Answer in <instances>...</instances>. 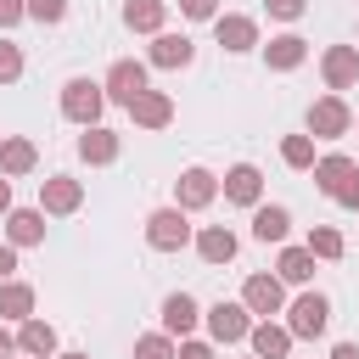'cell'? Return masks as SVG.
Instances as JSON below:
<instances>
[{
    "label": "cell",
    "mask_w": 359,
    "mask_h": 359,
    "mask_svg": "<svg viewBox=\"0 0 359 359\" xmlns=\"http://www.w3.org/2000/svg\"><path fill=\"white\" fill-rule=\"evenodd\" d=\"M309 252H320V258H337V252H342V236H337V230H314V236H309Z\"/></svg>",
    "instance_id": "cell-29"
},
{
    "label": "cell",
    "mask_w": 359,
    "mask_h": 359,
    "mask_svg": "<svg viewBox=\"0 0 359 359\" xmlns=\"http://www.w3.org/2000/svg\"><path fill=\"white\" fill-rule=\"evenodd\" d=\"M0 309H6V314H28V309H34V292H28V286H6V292H0Z\"/></svg>",
    "instance_id": "cell-28"
},
{
    "label": "cell",
    "mask_w": 359,
    "mask_h": 359,
    "mask_svg": "<svg viewBox=\"0 0 359 359\" xmlns=\"http://www.w3.org/2000/svg\"><path fill=\"white\" fill-rule=\"evenodd\" d=\"M185 17H213V0H185Z\"/></svg>",
    "instance_id": "cell-36"
},
{
    "label": "cell",
    "mask_w": 359,
    "mask_h": 359,
    "mask_svg": "<svg viewBox=\"0 0 359 359\" xmlns=\"http://www.w3.org/2000/svg\"><path fill=\"white\" fill-rule=\"evenodd\" d=\"M325 79H331L337 90H342V84H353V79H359V56H353L348 45H337V50L325 56Z\"/></svg>",
    "instance_id": "cell-11"
},
{
    "label": "cell",
    "mask_w": 359,
    "mask_h": 359,
    "mask_svg": "<svg viewBox=\"0 0 359 359\" xmlns=\"http://www.w3.org/2000/svg\"><path fill=\"white\" fill-rule=\"evenodd\" d=\"M6 353H11V337H6V331H0V359H6Z\"/></svg>",
    "instance_id": "cell-40"
},
{
    "label": "cell",
    "mask_w": 359,
    "mask_h": 359,
    "mask_svg": "<svg viewBox=\"0 0 359 359\" xmlns=\"http://www.w3.org/2000/svg\"><path fill=\"white\" fill-rule=\"evenodd\" d=\"M22 11H28V6H22V0H0V22H17V17H22Z\"/></svg>",
    "instance_id": "cell-35"
},
{
    "label": "cell",
    "mask_w": 359,
    "mask_h": 359,
    "mask_svg": "<svg viewBox=\"0 0 359 359\" xmlns=\"http://www.w3.org/2000/svg\"><path fill=\"white\" fill-rule=\"evenodd\" d=\"M22 73V56H17V45H0V79H17Z\"/></svg>",
    "instance_id": "cell-32"
},
{
    "label": "cell",
    "mask_w": 359,
    "mask_h": 359,
    "mask_svg": "<svg viewBox=\"0 0 359 359\" xmlns=\"http://www.w3.org/2000/svg\"><path fill=\"white\" fill-rule=\"evenodd\" d=\"M348 174H353V163H348V157H325V163L314 168V180H320V191H325V196H337Z\"/></svg>",
    "instance_id": "cell-15"
},
{
    "label": "cell",
    "mask_w": 359,
    "mask_h": 359,
    "mask_svg": "<svg viewBox=\"0 0 359 359\" xmlns=\"http://www.w3.org/2000/svg\"><path fill=\"white\" fill-rule=\"evenodd\" d=\"M331 359H359V348H353V342H342V348H337Z\"/></svg>",
    "instance_id": "cell-38"
},
{
    "label": "cell",
    "mask_w": 359,
    "mask_h": 359,
    "mask_svg": "<svg viewBox=\"0 0 359 359\" xmlns=\"http://www.w3.org/2000/svg\"><path fill=\"white\" fill-rule=\"evenodd\" d=\"M286 342H292V331H275V325H258V331H252L258 359H280V353H286Z\"/></svg>",
    "instance_id": "cell-19"
},
{
    "label": "cell",
    "mask_w": 359,
    "mask_h": 359,
    "mask_svg": "<svg viewBox=\"0 0 359 359\" xmlns=\"http://www.w3.org/2000/svg\"><path fill=\"white\" fill-rule=\"evenodd\" d=\"M0 163H6L11 174H22V168H34V146H28V140H6V146H0Z\"/></svg>",
    "instance_id": "cell-23"
},
{
    "label": "cell",
    "mask_w": 359,
    "mask_h": 359,
    "mask_svg": "<svg viewBox=\"0 0 359 359\" xmlns=\"http://www.w3.org/2000/svg\"><path fill=\"white\" fill-rule=\"evenodd\" d=\"M62 359H84V353H62Z\"/></svg>",
    "instance_id": "cell-42"
},
{
    "label": "cell",
    "mask_w": 359,
    "mask_h": 359,
    "mask_svg": "<svg viewBox=\"0 0 359 359\" xmlns=\"http://www.w3.org/2000/svg\"><path fill=\"white\" fill-rule=\"evenodd\" d=\"M129 112H135V123H146V129H157V123H168V112H174V107H168V95H157V90H146V95H135V107H129Z\"/></svg>",
    "instance_id": "cell-6"
},
{
    "label": "cell",
    "mask_w": 359,
    "mask_h": 359,
    "mask_svg": "<svg viewBox=\"0 0 359 359\" xmlns=\"http://www.w3.org/2000/svg\"><path fill=\"white\" fill-rule=\"evenodd\" d=\"M269 11H275V17H297V11H303V0H269Z\"/></svg>",
    "instance_id": "cell-34"
},
{
    "label": "cell",
    "mask_w": 359,
    "mask_h": 359,
    "mask_svg": "<svg viewBox=\"0 0 359 359\" xmlns=\"http://www.w3.org/2000/svg\"><path fill=\"white\" fill-rule=\"evenodd\" d=\"M11 264H17V258H11V247H0V275H6Z\"/></svg>",
    "instance_id": "cell-39"
},
{
    "label": "cell",
    "mask_w": 359,
    "mask_h": 359,
    "mask_svg": "<svg viewBox=\"0 0 359 359\" xmlns=\"http://www.w3.org/2000/svg\"><path fill=\"white\" fill-rule=\"evenodd\" d=\"M79 151H84L90 163H112V157H118V140H112L107 129H90V135L79 140Z\"/></svg>",
    "instance_id": "cell-18"
},
{
    "label": "cell",
    "mask_w": 359,
    "mask_h": 359,
    "mask_svg": "<svg viewBox=\"0 0 359 359\" xmlns=\"http://www.w3.org/2000/svg\"><path fill=\"white\" fill-rule=\"evenodd\" d=\"M219 45L224 50H247L252 45V22L247 17H219Z\"/></svg>",
    "instance_id": "cell-13"
},
{
    "label": "cell",
    "mask_w": 359,
    "mask_h": 359,
    "mask_svg": "<svg viewBox=\"0 0 359 359\" xmlns=\"http://www.w3.org/2000/svg\"><path fill=\"white\" fill-rule=\"evenodd\" d=\"M269 62H275V67H297V62H303V39H297V34L275 39V45H269Z\"/></svg>",
    "instance_id": "cell-22"
},
{
    "label": "cell",
    "mask_w": 359,
    "mask_h": 359,
    "mask_svg": "<svg viewBox=\"0 0 359 359\" xmlns=\"http://www.w3.org/2000/svg\"><path fill=\"white\" fill-rule=\"evenodd\" d=\"M208 325H213V337H219V342L247 337V314H241L236 303H213V309H208Z\"/></svg>",
    "instance_id": "cell-5"
},
{
    "label": "cell",
    "mask_w": 359,
    "mask_h": 359,
    "mask_svg": "<svg viewBox=\"0 0 359 359\" xmlns=\"http://www.w3.org/2000/svg\"><path fill=\"white\" fill-rule=\"evenodd\" d=\"M180 359H213V353H208L202 342H185V348H180Z\"/></svg>",
    "instance_id": "cell-37"
},
{
    "label": "cell",
    "mask_w": 359,
    "mask_h": 359,
    "mask_svg": "<svg viewBox=\"0 0 359 359\" xmlns=\"http://www.w3.org/2000/svg\"><path fill=\"white\" fill-rule=\"evenodd\" d=\"M286 224H292L286 208H258V213H252V236H258V241H280Z\"/></svg>",
    "instance_id": "cell-12"
},
{
    "label": "cell",
    "mask_w": 359,
    "mask_h": 359,
    "mask_svg": "<svg viewBox=\"0 0 359 359\" xmlns=\"http://www.w3.org/2000/svg\"><path fill=\"white\" fill-rule=\"evenodd\" d=\"M107 90H112V101L135 107V95H146V67H140V62H118V67L107 73Z\"/></svg>",
    "instance_id": "cell-3"
},
{
    "label": "cell",
    "mask_w": 359,
    "mask_h": 359,
    "mask_svg": "<svg viewBox=\"0 0 359 359\" xmlns=\"http://www.w3.org/2000/svg\"><path fill=\"white\" fill-rule=\"evenodd\" d=\"M123 17H129V28H157V22H163V6H157V0H129Z\"/></svg>",
    "instance_id": "cell-24"
},
{
    "label": "cell",
    "mask_w": 359,
    "mask_h": 359,
    "mask_svg": "<svg viewBox=\"0 0 359 359\" xmlns=\"http://www.w3.org/2000/svg\"><path fill=\"white\" fill-rule=\"evenodd\" d=\"M146 236H151V247H185V236H191V224H185V213L180 208H163V213H151L146 219Z\"/></svg>",
    "instance_id": "cell-1"
},
{
    "label": "cell",
    "mask_w": 359,
    "mask_h": 359,
    "mask_svg": "<svg viewBox=\"0 0 359 359\" xmlns=\"http://www.w3.org/2000/svg\"><path fill=\"white\" fill-rule=\"evenodd\" d=\"M320 331H325V297L309 292L292 303V337H320Z\"/></svg>",
    "instance_id": "cell-4"
},
{
    "label": "cell",
    "mask_w": 359,
    "mask_h": 359,
    "mask_svg": "<svg viewBox=\"0 0 359 359\" xmlns=\"http://www.w3.org/2000/svg\"><path fill=\"white\" fill-rule=\"evenodd\" d=\"M196 252H202L208 264H230V258H236V236H230V230H202V236H196Z\"/></svg>",
    "instance_id": "cell-9"
},
{
    "label": "cell",
    "mask_w": 359,
    "mask_h": 359,
    "mask_svg": "<svg viewBox=\"0 0 359 359\" xmlns=\"http://www.w3.org/2000/svg\"><path fill=\"white\" fill-rule=\"evenodd\" d=\"M45 208H56V213L79 208V185H73V180H50V185H45Z\"/></svg>",
    "instance_id": "cell-20"
},
{
    "label": "cell",
    "mask_w": 359,
    "mask_h": 359,
    "mask_svg": "<svg viewBox=\"0 0 359 359\" xmlns=\"http://www.w3.org/2000/svg\"><path fill=\"white\" fill-rule=\"evenodd\" d=\"M62 112H67V118H79V123H95V112H101V84L73 79V84H67V95H62Z\"/></svg>",
    "instance_id": "cell-2"
},
{
    "label": "cell",
    "mask_w": 359,
    "mask_h": 359,
    "mask_svg": "<svg viewBox=\"0 0 359 359\" xmlns=\"http://www.w3.org/2000/svg\"><path fill=\"white\" fill-rule=\"evenodd\" d=\"M6 202H11V191H6V180H0V208H6Z\"/></svg>",
    "instance_id": "cell-41"
},
{
    "label": "cell",
    "mask_w": 359,
    "mask_h": 359,
    "mask_svg": "<svg viewBox=\"0 0 359 359\" xmlns=\"http://www.w3.org/2000/svg\"><path fill=\"white\" fill-rule=\"evenodd\" d=\"M337 202H348V208H359V174H348V180H342V191H337Z\"/></svg>",
    "instance_id": "cell-33"
},
{
    "label": "cell",
    "mask_w": 359,
    "mask_h": 359,
    "mask_svg": "<svg viewBox=\"0 0 359 359\" xmlns=\"http://www.w3.org/2000/svg\"><path fill=\"white\" fill-rule=\"evenodd\" d=\"M22 348H28V353H50V348H56V331H50V325H39V320H34V325H22Z\"/></svg>",
    "instance_id": "cell-25"
},
{
    "label": "cell",
    "mask_w": 359,
    "mask_h": 359,
    "mask_svg": "<svg viewBox=\"0 0 359 359\" xmlns=\"http://www.w3.org/2000/svg\"><path fill=\"white\" fill-rule=\"evenodd\" d=\"M135 359H174V348H168L163 337H146V342L135 348Z\"/></svg>",
    "instance_id": "cell-30"
},
{
    "label": "cell",
    "mask_w": 359,
    "mask_h": 359,
    "mask_svg": "<svg viewBox=\"0 0 359 359\" xmlns=\"http://www.w3.org/2000/svg\"><path fill=\"white\" fill-rule=\"evenodd\" d=\"M28 11H34L39 22H56V17L67 11V6H62V0H28Z\"/></svg>",
    "instance_id": "cell-31"
},
{
    "label": "cell",
    "mask_w": 359,
    "mask_h": 359,
    "mask_svg": "<svg viewBox=\"0 0 359 359\" xmlns=\"http://www.w3.org/2000/svg\"><path fill=\"white\" fill-rule=\"evenodd\" d=\"M247 309H258V314H275V309H280V280H269V275H252V280H247Z\"/></svg>",
    "instance_id": "cell-10"
},
{
    "label": "cell",
    "mask_w": 359,
    "mask_h": 359,
    "mask_svg": "<svg viewBox=\"0 0 359 359\" xmlns=\"http://www.w3.org/2000/svg\"><path fill=\"white\" fill-rule=\"evenodd\" d=\"M163 320H168V331H191V325H196V303H191L185 292H174V297L163 303Z\"/></svg>",
    "instance_id": "cell-17"
},
{
    "label": "cell",
    "mask_w": 359,
    "mask_h": 359,
    "mask_svg": "<svg viewBox=\"0 0 359 359\" xmlns=\"http://www.w3.org/2000/svg\"><path fill=\"white\" fill-rule=\"evenodd\" d=\"M309 129H314V135H342V129H348V107H342V101H320V107L309 112Z\"/></svg>",
    "instance_id": "cell-7"
},
{
    "label": "cell",
    "mask_w": 359,
    "mask_h": 359,
    "mask_svg": "<svg viewBox=\"0 0 359 359\" xmlns=\"http://www.w3.org/2000/svg\"><path fill=\"white\" fill-rule=\"evenodd\" d=\"M280 157H286L292 168H309V163H314V146H309V135H292V140L280 146Z\"/></svg>",
    "instance_id": "cell-26"
},
{
    "label": "cell",
    "mask_w": 359,
    "mask_h": 359,
    "mask_svg": "<svg viewBox=\"0 0 359 359\" xmlns=\"http://www.w3.org/2000/svg\"><path fill=\"white\" fill-rule=\"evenodd\" d=\"M151 56H157L163 67H185V62H191V39H185V34H163Z\"/></svg>",
    "instance_id": "cell-14"
},
{
    "label": "cell",
    "mask_w": 359,
    "mask_h": 359,
    "mask_svg": "<svg viewBox=\"0 0 359 359\" xmlns=\"http://www.w3.org/2000/svg\"><path fill=\"white\" fill-rule=\"evenodd\" d=\"M208 196H213V180H208L202 168H191V174H180V202H185V208H202Z\"/></svg>",
    "instance_id": "cell-16"
},
{
    "label": "cell",
    "mask_w": 359,
    "mask_h": 359,
    "mask_svg": "<svg viewBox=\"0 0 359 359\" xmlns=\"http://www.w3.org/2000/svg\"><path fill=\"white\" fill-rule=\"evenodd\" d=\"M224 196H230V202H258V168H252V163L230 168V174H224Z\"/></svg>",
    "instance_id": "cell-8"
},
{
    "label": "cell",
    "mask_w": 359,
    "mask_h": 359,
    "mask_svg": "<svg viewBox=\"0 0 359 359\" xmlns=\"http://www.w3.org/2000/svg\"><path fill=\"white\" fill-rule=\"evenodd\" d=\"M280 275H286V280H309V275H314V252H303V247L280 252Z\"/></svg>",
    "instance_id": "cell-21"
},
{
    "label": "cell",
    "mask_w": 359,
    "mask_h": 359,
    "mask_svg": "<svg viewBox=\"0 0 359 359\" xmlns=\"http://www.w3.org/2000/svg\"><path fill=\"white\" fill-rule=\"evenodd\" d=\"M11 236H17V241H39V236H45L39 213H11Z\"/></svg>",
    "instance_id": "cell-27"
}]
</instances>
